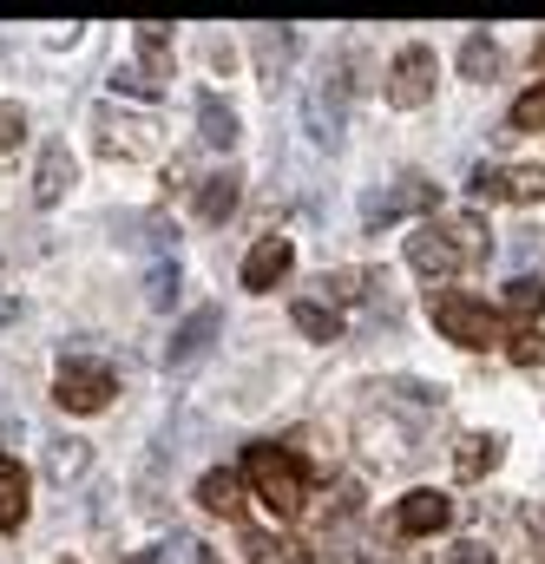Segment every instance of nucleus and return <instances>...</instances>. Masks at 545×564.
Masks as SVG:
<instances>
[{"label": "nucleus", "instance_id": "f257e3e1", "mask_svg": "<svg viewBox=\"0 0 545 564\" xmlns=\"http://www.w3.org/2000/svg\"><path fill=\"white\" fill-rule=\"evenodd\" d=\"M480 257H487V224H480V217H434V224H420L408 237V263L434 282L460 276V270L480 263Z\"/></svg>", "mask_w": 545, "mask_h": 564}, {"label": "nucleus", "instance_id": "f03ea898", "mask_svg": "<svg viewBox=\"0 0 545 564\" xmlns=\"http://www.w3.org/2000/svg\"><path fill=\"white\" fill-rule=\"evenodd\" d=\"M244 479L257 486V499L270 506L276 519H296V512H302V499H309L302 459H296L289 446H270V440H257V446L244 453Z\"/></svg>", "mask_w": 545, "mask_h": 564}, {"label": "nucleus", "instance_id": "7ed1b4c3", "mask_svg": "<svg viewBox=\"0 0 545 564\" xmlns=\"http://www.w3.org/2000/svg\"><path fill=\"white\" fill-rule=\"evenodd\" d=\"M434 328H440L447 341H460V348H493V341H506L500 308H487V302L467 295V289H440V295H434Z\"/></svg>", "mask_w": 545, "mask_h": 564}, {"label": "nucleus", "instance_id": "20e7f679", "mask_svg": "<svg viewBox=\"0 0 545 564\" xmlns=\"http://www.w3.org/2000/svg\"><path fill=\"white\" fill-rule=\"evenodd\" d=\"M113 394H119V381H113V368H106V361L73 355V361H60V375H53V401H60L66 414H99Z\"/></svg>", "mask_w": 545, "mask_h": 564}, {"label": "nucleus", "instance_id": "39448f33", "mask_svg": "<svg viewBox=\"0 0 545 564\" xmlns=\"http://www.w3.org/2000/svg\"><path fill=\"white\" fill-rule=\"evenodd\" d=\"M434 46H402L395 59H388V79H382V93H388V106H402V112H420L427 99H434Z\"/></svg>", "mask_w": 545, "mask_h": 564}, {"label": "nucleus", "instance_id": "423d86ee", "mask_svg": "<svg viewBox=\"0 0 545 564\" xmlns=\"http://www.w3.org/2000/svg\"><path fill=\"white\" fill-rule=\"evenodd\" d=\"M217 328H224L217 308H191V315L171 328V341H164V368H191V361H204L211 341H217Z\"/></svg>", "mask_w": 545, "mask_h": 564}, {"label": "nucleus", "instance_id": "0eeeda50", "mask_svg": "<svg viewBox=\"0 0 545 564\" xmlns=\"http://www.w3.org/2000/svg\"><path fill=\"white\" fill-rule=\"evenodd\" d=\"M73 177H79V164H73L66 139L40 144V164H33V204H60V197L73 191Z\"/></svg>", "mask_w": 545, "mask_h": 564}, {"label": "nucleus", "instance_id": "6e6552de", "mask_svg": "<svg viewBox=\"0 0 545 564\" xmlns=\"http://www.w3.org/2000/svg\"><path fill=\"white\" fill-rule=\"evenodd\" d=\"M453 519V499L447 492H434V486H420V492H408L402 506H395V525L408 532V539H427V532H440Z\"/></svg>", "mask_w": 545, "mask_h": 564}, {"label": "nucleus", "instance_id": "1a4fd4ad", "mask_svg": "<svg viewBox=\"0 0 545 564\" xmlns=\"http://www.w3.org/2000/svg\"><path fill=\"white\" fill-rule=\"evenodd\" d=\"M296 270V250H289V237H264L250 257H244V289H257V295H270L276 282Z\"/></svg>", "mask_w": 545, "mask_h": 564}, {"label": "nucleus", "instance_id": "9d476101", "mask_svg": "<svg viewBox=\"0 0 545 564\" xmlns=\"http://www.w3.org/2000/svg\"><path fill=\"white\" fill-rule=\"evenodd\" d=\"M427 204H434V184H420V177H402L395 191L368 197V204H362V217H368V224H395V217H408V210H427Z\"/></svg>", "mask_w": 545, "mask_h": 564}, {"label": "nucleus", "instance_id": "9b49d317", "mask_svg": "<svg viewBox=\"0 0 545 564\" xmlns=\"http://www.w3.org/2000/svg\"><path fill=\"white\" fill-rule=\"evenodd\" d=\"M99 151L106 158H145L151 151V119H113V112H99Z\"/></svg>", "mask_w": 545, "mask_h": 564}, {"label": "nucleus", "instance_id": "f8f14e48", "mask_svg": "<svg viewBox=\"0 0 545 564\" xmlns=\"http://www.w3.org/2000/svg\"><path fill=\"white\" fill-rule=\"evenodd\" d=\"M26 492H33L26 486V466L0 453V532H20L26 525Z\"/></svg>", "mask_w": 545, "mask_h": 564}, {"label": "nucleus", "instance_id": "ddd939ff", "mask_svg": "<svg viewBox=\"0 0 545 564\" xmlns=\"http://www.w3.org/2000/svg\"><path fill=\"white\" fill-rule=\"evenodd\" d=\"M500 453H506L500 433H467V440L453 446V473H460V479H487V473L500 466Z\"/></svg>", "mask_w": 545, "mask_h": 564}, {"label": "nucleus", "instance_id": "4468645a", "mask_svg": "<svg viewBox=\"0 0 545 564\" xmlns=\"http://www.w3.org/2000/svg\"><path fill=\"white\" fill-rule=\"evenodd\" d=\"M237 197H244V177H237V171H217V177H204V191H197V217H204V224H224V217L237 210Z\"/></svg>", "mask_w": 545, "mask_h": 564}, {"label": "nucleus", "instance_id": "2eb2a0df", "mask_svg": "<svg viewBox=\"0 0 545 564\" xmlns=\"http://www.w3.org/2000/svg\"><path fill=\"white\" fill-rule=\"evenodd\" d=\"M197 499H204V512H224V519H244V479L237 473H204L197 479Z\"/></svg>", "mask_w": 545, "mask_h": 564}, {"label": "nucleus", "instance_id": "dca6fc26", "mask_svg": "<svg viewBox=\"0 0 545 564\" xmlns=\"http://www.w3.org/2000/svg\"><path fill=\"white\" fill-rule=\"evenodd\" d=\"M132 46H138V73H145V79H171V33H164V26L145 20L132 33Z\"/></svg>", "mask_w": 545, "mask_h": 564}, {"label": "nucleus", "instance_id": "f3484780", "mask_svg": "<svg viewBox=\"0 0 545 564\" xmlns=\"http://www.w3.org/2000/svg\"><path fill=\"white\" fill-rule=\"evenodd\" d=\"M197 126H204V144H217V151H231V144H237V112H231L217 93H204V99H197Z\"/></svg>", "mask_w": 545, "mask_h": 564}, {"label": "nucleus", "instance_id": "a211bd4d", "mask_svg": "<svg viewBox=\"0 0 545 564\" xmlns=\"http://www.w3.org/2000/svg\"><path fill=\"white\" fill-rule=\"evenodd\" d=\"M289 322H296L309 341H342V308H329V302H296Z\"/></svg>", "mask_w": 545, "mask_h": 564}, {"label": "nucleus", "instance_id": "6ab92c4d", "mask_svg": "<svg viewBox=\"0 0 545 564\" xmlns=\"http://www.w3.org/2000/svg\"><path fill=\"white\" fill-rule=\"evenodd\" d=\"M506 315L533 328V315H545V276H520V282H506Z\"/></svg>", "mask_w": 545, "mask_h": 564}, {"label": "nucleus", "instance_id": "aec40b11", "mask_svg": "<svg viewBox=\"0 0 545 564\" xmlns=\"http://www.w3.org/2000/svg\"><path fill=\"white\" fill-rule=\"evenodd\" d=\"M460 73H467V79H493V73H500V46H493L487 33H467V46H460Z\"/></svg>", "mask_w": 545, "mask_h": 564}, {"label": "nucleus", "instance_id": "412c9836", "mask_svg": "<svg viewBox=\"0 0 545 564\" xmlns=\"http://www.w3.org/2000/svg\"><path fill=\"white\" fill-rule=\"evenodd\" d=\"M86 459H93V453H86V440H53V446H46V473H53L60 486H66V479H79V473H86Z\"/></svg>", "mask_w": 545, "mask_h": 564}, {"label": "nucleus", "instance_id": "4be33fe9", "mask_svg": "<svg viewBox=\"0 0 545 564\" xmlns=\"http://www.w3.org/2000/svg\"><path fill=\"white\" fill-rule=\"evenodd\" d=\"M506 204H545V171H539V164L506 171Z\"/></svg>", "mask_w": 545, "mask_h": 564}, {"label": "nucleus", "instance_id": "5701e85b", "mask_svg": "<svg viewBox=\"0 0 545 564\" xmlns=\"http://www.w3.org/2000/svg\"><path fill=\"white\" fill-rule=\"evenodd\" d=\"M158 473H164V453H145V459H138V506H145V512H164V499H158Z\"/></svg>", "mask_w": 545, "mask_h": 564}, {"label": "nucleus", "instance_id": "b1692460", "mask_svg": "<svg viewBox=\"0 0 545 564\" xmlns=\"http://www.w3.org/2000/svg\"><path fill=\"white\" fill-rule=\"evenodd\" d=\"M289 53H296V40H289V33H257V66H264L270 79L289 66Z\"/></svg>", "mask_w": 545, "mask_h": 564}, {"label": "nucleus", "instance_id": "393cba45", "mask_svg": "<svg viewBox=\"0 0 545 564\" xmlns=\"http://www.w3.org/2000/svg\"><path fill=\"white\" fill-rule=\"evenodd\" d=\"M368 282H375L368 270H335V276H322V295H329V308H335V302H355Z\"/></svg>", "mask_w": 545, "mask_h": 564}, {"label": "nucleus", "instance_id": "a878e982", "mask_svg": "<svg viewBox=\"0 0 545 564\" xmlns=\"http://www.w3.org/2000/svg\"><path fill=\"white\" fill-rule=\"evenodd\" d=\"M506 355H513L520 368H545V328H520V335L506 341Z\"/></svg>", "mask_w": 545, "mask_h": 564}, {"label": "nucleus", "instance_id": "bb28decb", "mask_svg": "<svg viewBox=\"0 0 545 564\" xmlns=\"http://www.w3.org/2000/svg\"><path fill=\"white\" fill-rule=\"evenodd\" d=\"M513 132H545V79L513 106Z\"/></svg>", "mask_w": 545, "mask_h": 564}, {"label": "nucleus", "instance_id": "cd10ccee", "mask_svg": "<svg viewBox=\"0 0 545 564\" xmlns=\"http://www.w3.org/2000/svg\"><path fill=\"white\" fill-rule=\"evenodd\" d=\"M467 191H473L480 204H500V197H506V171H500V164H480V171L467 177Z\"/></svg>", "mask_w": 545, "mask_h": 564}, {"label": "nucleus", "instance_id": "c85d7f7f", "mask_svg": "<svg viewBox=\"0 0 545 564\" xmlns=\"http://www.w3.org/2000/svg\"><path fill=\"white\" fill-rule=\"evenodd\" d=\"M244 552H250V564H282V545L270 532H244Z\"/></svg>", "mask_w": 545, "mask_h": 564}, {"label": "nucleus", "instance_id": "c756f323", "mask_svg": "<svg viewBox=\"0 0 545 564\" xmlns=\"http://www.w3.org/2000/svg\"><path fill=\"white\" fill-rule=\"evenodd\" d=\"M20 139H26V112L20 106H0V151H13Z\"/></svg>", "mask_w": 545, "mask_h": 564}, {"label": "nucleus", "instance_id": "7c9ffc66", "mask_svg": "<svg viewBox=\"0 0 545 564\" xmlns=\"http://www.w3.org/2000/svg\"><path fill=\"white\" fill-rule=\"evenodd\" d=\"M113 86H119V93H138V99H158V79H145L138 66H126V73H113Z\"/></svg>", "mask_w": 545, "mask_h": 564}, {"label": "nucleus", "instance_id": "2f4dec72", "mask_svg": "<svg viewBox=\"0 0 545 564\" xmlns=\"http://www.w3.org/2000/svg\"><path fill=\"white\" fill-rule=\"evenodd\" d=\"M171 295H178V263H171V270H164V263H158V270H151V302H158V308H164V302H171Z\"/></svg>", "mask_w": 545, "mask_h": 564}, {"label": "nucleus", "instance_id": "473e14b6", "mask_svg": "<svg viewBox=\"0 0 545 564\" xmlns=\"http://www.w3.org/2000/svg\"><path fill=\"white\" fill-rule=\"evenodd\" d=\"M447 564H493V552H487L480 539H467V545H453V552H447Z\"/></svg>", "mask_w": 545, "mask_h": 564}, {"label": "nucleus", "instance_id": "72a5a7b5", "mask_svg": "<svg viewBox=\"0 0 545 564\" xmlns=\"http://www.w3.org/2000/svg\"><path fill=\"white\" fill-rule=\"evenodd\" d=\"M126 564H164V552H132Z\"/></svg>", "mask_w": 545, "mask_h": 564}, {"label": "nucleus", "instance_id": "f704fd0d", "mask_svg": "<svg viewBox=\"0 0 545 564\" xmlns=\"http://www.w3.org/2000/svg\"><path fill=\"white\" fill-rule=\"evenodd\" d=\"M204 564H224V558H217V552H204Z\"/></svg>", "mask_w": 545, "mask_h": 564}, {"label": "nucleus", "instance_id": "c9c22d12", "mask_svg": "<svg viewBox=\"0 0 545 564\" xmlns=\"http://www.w3.org/2000/svg\"><path fill=\"white\" fill-rule=\"evenodd\" d=\"M539 59H545V40H539Z\"/></svg>", "mask_w": 545, "mask_h": 564}, {"label": "nucleus", "instance_id": "e433bc0d", "mask_svg": "<svg viewBox=\"0 0 545 564\" xmlns=\"http://www.w3.org/2000/svg\"><path fill=\"white\" fill-rule=\"evenodd\" d=\"M539 558H545V552H539Z\"/></svg>", "mask_w": 545, "mask_h": 564}, {"label": "nucleus", "instance_id": "4c0bfd02", "mask_svg": "<svg viewBox=\"0 0 545 564\" xmlns=\"http://www.w3.org/2000/svg\"><path fill=\"white\" fill-rule=\"evenodd\" d=\"M66 564H73V558H66Z\"/></svg>", "mask_w": 545, "mask_h": 564}]
</instances>
